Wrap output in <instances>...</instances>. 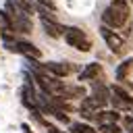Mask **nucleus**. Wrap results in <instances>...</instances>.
Returning <instances> with one entry per match:
<instances>
[{"label": "nucleus", "mask_w": 133, "mask_h": 133, "mask_svg": "<svg viewBox=\"0 0 133 133\" xmlns=\"http://www.w3.org/2000/svg\"><path fill=\"white\" fill-rule=\"evenodd\" d=\"M129 12H131L129 10V0H112L106 6V10L102 12V21H104V25H108L112 29H118L129 21Z\"/></svg>", "instance_id": "1"}, {"label": "nucleus", "mask_w": 133, "mask_h": 133, "mask_svg": "<svg viewBox=\"0 0 133 133\" xmlns=\"http://www.w3.org/2000/svg\"><path fill=\"white\" fill-rule=\"evenodd\" d=\"M4 8H6V12H8V17H10V21H12V25H15L17 31L31 33V29H33L31 19H29V15H27L25 10H21V8L15 4V0H6V2H4Z\"/></svg>", "instance_id": "2"}, {"label": "nucleus", "mask_w": 133, "mask_h": 133, "mask_svg": "<svg viewBox=\"0 0 133 133\" xmlns=\"http://www.w3.org/2000/svg\"><path fill=\"white\" fill-rule=\"evenodd\" d=\"M64 42L69 46H73L75 50H79V52H89L91 50V39L79 27H66L64 29Z\"/></svg>", "instance_id": "3"}, {"label": "nucleus", "mask_w": 133, "mask_h": 133, "mask_svg": "<svg viewBox=\"0 0 133 133\" xmlns=\"http://www.w3.org/2000/svg\"><path fill=\"white\" fill-rule=\"evenodd\" d=\"M100 35H102V39L106 42V46H108V50H110L112 54H123V52H125V39H123L118 33H114L112 27L102 25V27H100Z\"/></svg>", "instance_id": "4"}, {"label": "nucleus", "mask_w": 133, "mask_h": 133, "mask_svg": "<svg viewBox=\"0 0 133 133\" xmlns=\"http://www.w3.org/2000/svg\"><path fill=\"white\" fill-rule=\"evenodd\" d=\"M29 62H33L35 66H39L44 73H48V75H54V77H66L71 71H73V66L71 64H66V62H56V60H48V62H35V58H27Z\"/></svg>", "instance_id": "5"}, {"label": "nucleus", "mask_w": 133, "mask_h": 133, "mask_svg": "<svg viewBox=\"0 0 133 133\" xmlns=\"http://www.w3.org/2000/svg\"><path fill=\"white\" fill-rule=\"evenodd\" d=\"M21 102H23V106H27L29 110H35V108H39V98H37V94H35V89H33V83H25L23 87H21Z\"/></svg>", "instance_id": "6"}, {"label": "nucleus", "mask_w": 133, "mask_h": 133, "mask_svg": "<svg viewBox=\"0 0 133 133\" xmlns=\"http://www.w3.org/2000/svg\"><path fill=\"white\" fill-rule=\"evenodd\" d=\"M42 27L50 37H60L64 35V29H66L56 21V17H42Z\"/></svg>", "instance_id": "7"}, {"label": "nucleus", "mask_w": 133, "mask_h": 133, "mask_svg": "<svg viewBox=\"0 0 133 133\" xmlns=\"http://www.w3.org/2000/svg\"><path fill=\"white\" fill-rule=\"evenodd\" d=\"M17 52H19V54H23L25 58H35V60H39V58H42L39 48H35L31 42H25V39H17Z\"/></svg>", "instance_id": "8"}, {"label": "nucleus", "mask_w": 133, "mask_h": 133, "mask_svg": "<svg viewBox=\"0 0 133 133\" xmlns=\"http://www.w3.org/2000/svg\"><path fill=\"white\" fill-rule=\"evenodd\" d=\"M102 77V64L100 62H89L81 73H79V81H96Z\"/></svg>", "instance_id": "9"}, {"label": "nucleus", "mask_w": 133, "mask_h": 133, "mask_svg": "<svg viewBox=\"0 0 133 133\" xmlns=\"http://www.w3.org/2000/svg\"><path fill=\"white\" fill-rule=\"evenodd\" d=\"M98 125L102 123H118L121 121V112L114 108V110H98L96 112V118H94Z\"/></svg>", "instance_id": "10"}, {"label": "nucleus", "mask_w": 133, "mask_h": 133, "mask_svg": "<svg viewBox=\"0 0 133 133\" xmlns=\"http://www.w3.org/2000/svg\"><path fill=\"white\" fill-rule=\"evenodd\" d=\"M131 69H133V58H125V60H123V62L116 66V71H114V77H116V81H125Z\"/></svg>", "instance_id": "11"}, {"label": "nucleus", "mask_w": 133, "mask_h": 133, "mask_svg": "<svg viewBox=\"0 0 133 133\" xmlns=\"http://www.w3.org/2000/svg\"><path fill=\"white\" fill-rule=\"evenodd\" d=\"M71 133H100V131L85 123H71Z\"/></svg>", "instance_id": "12"}, {"label": "nucleus", "mask_w": 133, "mask_h": 133, "mask_svg": "<svg viewBox=\"0 0 133 133\" xmlns=\"http://www.w3.org/2000/svg\"><path fill=\"white\" fill-rule=\"evenodd\" d=\"M98 131L100 133H123L118 123H102V125H98Z\"/></svg>", "instance_id": "13"}, {"label": "nucleus", "mask_w": 133, "mask_h": 133, "mask_svg": "<svg viewBox=\"0 0 133 133\" xmlns=\"http://www.w3.org/2000/svg\"><path fill=\"white\" fill-rule=\"evenodd\" d=\"M15 4H17L21 10H25L29 17H31V15H33V10H35V8H33V4H31V0H15Z\"/></svg>", "instance_id": "14"}, {"label": "nucleus", "mask_w": 133, "mask_h": 133, "mask_svg": "<svg viewBox=\"0 0 133 133\" xmlns=\"http://www.w3.org/2000/svg\"><path fill=\"white\" fill-rule=\"evenodd\" d=\"M35 4H42V6L50 8V10H56V4H54V0H35Z\"/></svg>", "instance_id": "15"}, {"label": "nucleus", "mask_w": 133, "mask_h": 133, "mask_svg": "<svg viewBox=\"0 0 133 133\" xmlns=\"http://www.w3.org/2000/svg\"><path fill=\"white\" fill-rule=\"evenodd\" d=\"M21 133H33V131H31V127H29V125H25V123H23V125H21Z\"/></svg>", "instance_id": "16"}, {"label": "nucleus", "mask_w": 133, "mask_h": 133, "mask_svg": "<svg viewBox=\"0 0 133 133\" xmlns=\"http://www.w3.org/2000/svg\"><path fill=\"white\" fill-rule=\"evenodd\" d=\"M131 2H133V0H131Z\"/></svg>", "instance_id": "17"}]
</instances>
